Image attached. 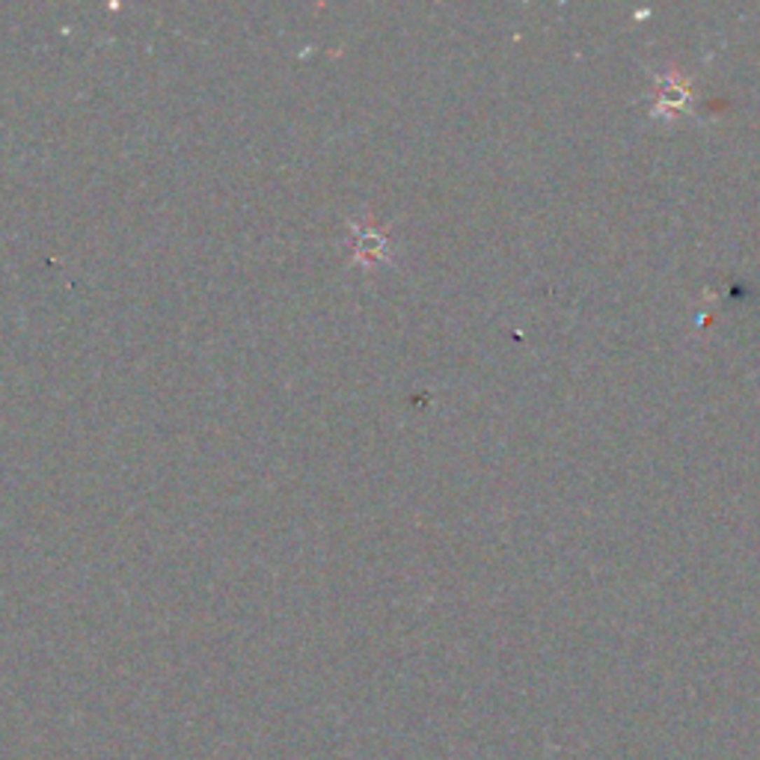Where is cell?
<instances>
[{
    "instance_id": "6da1fadb",
    "label": "cell",
    "mask_w": 760,
    "mask_h": 760,
    "mask_svg": "<svg viewBox=\"0 0 760 760\" xmlns=\"http://www.w3.org/2000/svg\"><path fill=\"white\" fill-rule=\"evenodd\" d=\"M359 244H363V253L359 256H368V258H386V238L383 235H375V232H363L359 235Z\"/></svg>"
}]
</instances>
